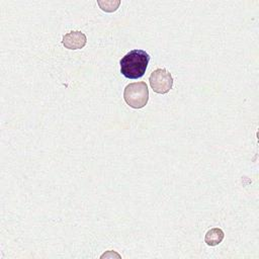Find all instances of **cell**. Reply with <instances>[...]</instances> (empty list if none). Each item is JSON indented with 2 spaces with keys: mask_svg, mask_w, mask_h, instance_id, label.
I'll use <instances>...</instances> for the list:
<instances>
[{
  "mask_svg": "<svg viewBox=\"0 0 259 259\" xmlns=\"http://www.w3.org/2000/svg\"><path fill=\"white\" fill-rule=\"evenodd\" d=\"M149 61L150 55L146 51L133 50L119 61L120 73L128 79L141 78L147 70Z\"/></svg>",
  "mask_w": 259,
  "mask_h": 259,
  "instance_id": "cell-1",
  "label": "cell"
},
{
  "mask_svg": "<svg viewBox=\"0 0 259 259\" xmlns=\"http://www.w3.org/2000/svg\"><path fill=\"white\" fill-rule=\"evenodd\" d=\"M123 99L127 105L133 108H143L149 100V89L146 82H135L125 86Z\"/></svg>",
  "mask_w": 259,
  "mask_h": 259,
  "instance_id": "cell-2",
  "label": "cell"
},
{
  "mask_svg": "<svg viewBox=\"0 0 259 259\" xmlns=\"http://www.w3.org/2000/svg\"><path fill=\"white\" fill-rule=\"evenodd\" d=\"M149 82L153 91L158 94L168 93L173 86L172 75L164 68L154 70L149 77Z\"/></svg>",
  "mask_w": 259,
  "mask_h": 259,
  "instance_id": "cell-3",
  "label": "cell"
},
{
  "mask_svg": "<svg viewBox=\"0 0 259 259\" xmlns=\"http://www.w3.org/2000/svg\"><path fill=\"white\" fill-rule=\"evenodd\" d=\"M86 42H87L86 35L79 30L70 31L64 34L62 38L63 46L68 50H80L85 47Z\"/></svg>",
  "mask_w": 259,
  "mask_h": 259,
  "instance_id": "cell-4",
  "label": "cell"
},
{
  "mask_svg": "<svg viewBox=\"0 0 259 259\" xmlns=\"http://www.w3.org/2000/svg\"><path fill=\"white\" fill-rule=\"evenodd\" d=\"M224 237H225V234L222 229L213 228L206 232L204 237V242L208 246H217L223 241Z\"/></svg>",
  "mask_w": 259,
  "mask_h": 259,
  "instance_id": "cell-5",
  "label": "cell"
},
{
  "mask_svg": "<svg viewBox=\"0 0 259 259\" xmlns=\"http://www.w3.org/2000/svg\"><path fill=\"white\" fill-rule=\"evenodd\" d=\"M97 4L100 8L105 12H113L117 9L120 4V1H113V0H105V1H97Z\"/></svg>",
  "mask_w": 259,
  "mask_h": 259,
  "instance_id": "cell-6",
  "label": "cell"
}]
</instances>
